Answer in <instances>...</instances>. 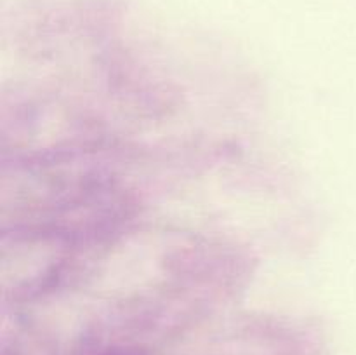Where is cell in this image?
Returning a JSON list of instances; mask_svg holds the SVG:
<instances>
[{"label":"cell","mask_w":356,"mask_h":355,"mask_svg":"<svg viewBox=\"0 0 356 355\" xmlns=\"http://www.w3.org/2000/svg\"><path fill=\"white\" fill-rule=\"evenodd\" d=\"M104 355H145L141 352H134V350H113V352H108Z\"/></svg>","instance_id":"1"}]
</instances>
